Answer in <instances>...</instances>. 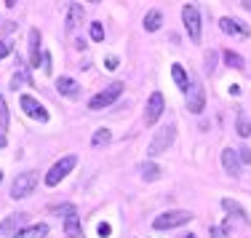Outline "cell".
<instances>
[{"instance_id": "cell-18", "label": "cell", "mask_w": 251, "mask_h": 238, "mask_svg": "<svg viewBox=\"0 0 251 238\" xmlns=\"http://www.w3.org/2000/svg\"><path fill=\"white\" fill-rule=\"evenodd\" d=\"M160 25H163V14H160L158 8L147 11V14H145V22H142V27H145L147 32H158Z\"/></svg>"}, {"instance_id": "cell-15", "label": "cell", "mask_w": 251, "mask_h": 238, "mask_svg": "<svg viewBox=\"0 0 251 238\" xmlns=\"http://www.w3.org/2000/svg\"><path fill=\"white\" fill-rule=\"evenodd\" d=\"M64 236L67 238H83V225H80L77 212L70 214V217H64Z\"/></svg>"}, {"instance_id": "cell-1", "label": "cell", "mask_w": 251, "mask_h": 238, "mask_svg": "<svg viewBox=\"0 0 251 238\" xmlns=\"http://www.w3.org/2000/svg\"><path fill=\"white\" fill-rule=\"evenodd\" d=\"M193 214L184 212V209H174V212H163L152 219V228L155 230H174V228H182V225H190Z\"/></svg>"}, {"instance_id": "cell-14", "label": "cell", "mask_w": 251, "mask_h": 238, "mask_svg": "<svg viewBox=\"0 0 251 238\" xmlns=\"http://www.w3.org/2000/svg\"><path fill=\"white\" fill-rule=\"evenodd\" d=\"M56 91L62 94V97L77 99V97H80V83L73 80V78H59L56 80Z\"/></svg>"}, {"instance_id": "cell-35", "label": "cell", "mask_w": 251, "mask_h": 238, "mask_svg": "<svg viewBox=\"0 0 251 238\" xmlns=\"http://www.w3.org/2000/svg\"><path fill=\"white\" fill-rule=\"evenodd\" d=\"M16 3H19V0H5V5H8V8H14Z\"/></svg>"}, {"instance_id": "cell-39", "label": "cell", "mask_w": 251, "mask_h": 238, "mask_svg": "<svg viewBox=\"0 0 251 238\" xmlns=\"http://www.w3.org/2000/svg\"><path fill=\"white\" fill-rule=\"evenodd\" d=\"M0 182H3V174H0Z\"/></svg>"}, {"instance_id": "cell-31", "label": "cell", "mask_w": 251, "mask_h": 238, "mask_svg": "<svg viewBox=\"0 0 251 238\" xmlns=\"http://www.w3.org/2000/svg\"><path fill=\"white\" fill-rule=\"evenodd\" d=\"M104 67L107 70H118V56H107L104 59Z\"/></svg>"}, {"instance_id": "cell-4", "label": "cell", "mask_w": 251, "mask_h": 238, "mask_svg": "<svg viewBox=\"0 0 251 238\" xmlns=\"http://www.w3.org/2000/svg\"><path fill=\"white\" fill-rule=\"evenodd\" d=\"M184 97H187V110L193 115H201L203 107H206V91H203V83L198 78H190V86L184 91Z\"/></svg>"}, {"instance_id": "cell-27", "label": "cell", "mask_w": 251, "mask_h": 238, "mask_svg": "<svg viewBox=\"0 0 251 238\" xmlns=\"http://www.w3.org/2000/svg\"><path fill=\"white\" fill-rule=\"evenodd\" d=\"M238 158H241V163H251V150L249 147H241V150H238Z\"/></svg>"}, {"instance_id": "cell-22", "label": "cell", "mask_w": 251, "mask_h": 238, "mask_svg": "<svg viewBox=\"0 0 251 238\" xmlns=\"http://www.w3.org/2000/svg\"><path fill=\"white\" fill-rule=\"evenodd\" d=\"M222 56H225V64H227V67H232V70H243V67H246V62H243V56L238 51L227 49V51H222Z\"/></svg>"}, {"instance_id": "cell-33", "label": "cell", "mask_w": 251, "mask_h": 238, "mask_svg": "<svg viewBox=\"0 0 251 238\" xmlns=\"http://www.w3.org/2000/svg\"><path fill=\"white\" fill-rule=\"evenodd\" d=\"M110 233H112V228H110L107 222H101V225H99V236H101V238H107Z\"/></svg>"}, {"instance_id": "cell-37", "label": "cell", "mask_w": 251, "mask_h": 238, "mask_svg": "<svg viewBox=\"0 0 251 238\" xmlns=\"http://www.w3.org/2000/svg\"><path fill=\"white\" fill-rule=\"evenodd\" d=\"M243 8H246V11H251V0H243Z\"/></svg>"}, {"instance_id": "cell-8", "label": "cell", "mask_w": 251, "mask_h": 238, "mask_svg": "<svg viewBox=\"0 0 251 238\" xmlns=\"http://www.w3.org/2000/svg\"><path fill=\"white\" fill-rule=\"evenodd\" d=\"M19 105H22V110H25L29 118H35V121H40V123L49 121V112H46V107L40 105L35 97H29V94H22V97H19Z\"/></svg>"}, {"instance_id": "cell-21", "label": "cell", "mask_w": 251, "mask_h": 238, "mask_svg": "<svg viewBox=\"0 0 251 238\" xmlns=\"http://www.w3.org/2000/svg\"><path fill=\"white\" fill-rule=\"evenodd\" d=\"M171 78H174V83L182 91H187V86H190V78H187V73H184V67L182 64H171Z\"/></svg>"}, {"instance_id": "cell-2", "label": "cell", "mask_w": 251, "mask_h": 238, "mask_svg": "<svg viewBox=\"0 0 251 238\" xmlns=\"http://www.w3.org/2000/svg\"><path fill=\"white\" fill-rule=\"evenodd\" d=\"M174 136H176V126H174V123H169V126H163L160 132H155L150 147H147V156H150V158L163 156V153L174 145Z\"/></svg>"}, {"instance_id": "cell-11", "label": "cell", "mask_w": 251, "mask_h": 238, "mask_svg": "<svg viewBox=\"0 0 251 238\" xmlns=\"http://www.w3.org/2000/svg\"><path fill=\"white\" fill-rule=\"evenodd\" d=\"M222 166H225V171L232 177V180H238V177H241V158H238V150L225 147L222 150Z\"/></svg>"}, {"instance_id": "cell-26", "label": "cell", "mask_w": 251, "mask_h": 238, "mask_svg": "<svg viewBox=\"0 0 251 238\" xmlns=\"http://www.w3.org/2000/svg\"><path fill=\"white\" fill-rule=\"evenodd\" d=\"M91 38L97 40V43H99V40H104V27H101V22H94V25H91Z\"/></svg>"}, {"instance_id": "cell-5", "label": "cell", "mask_w": 251, "mask_h": 238, "mask_svg": "<svg viewBox=\"0 0 251 238\" xmlns=\"http://www.w3.org/2000/svg\"><path fill=\"white\" fill-rule=\"evenodd\" d=\"M182 25L187 29L190 40H193V43H201V11L195 8L193 3H187L182 8Z\"/></svg>"}, {"instance_id": "cell-10", "label": "cell", "mask_w": 251, "mask_h": 238, "mask_svg": "<svg viewBox=\"0 0 251 238\" xmlns=\"http://www.w3.org/2000/svg\"><path fill=\"white\" fill-rule=\"evenodd\" d=\"M219 27H222V32L232 35V38H249L251 35L249 25H243L241 19H232V16H222V19H219Z\"/></svg>"}, {"instance_id": "cell-9", "label": "cell", "mask_w": 251, "mask_h": 238, "mask_svg": "<svg viewBox=\"0 0 251 238\" xmlns=\"http://www.w3.org/2000/svg\"><path fill=\"white\" fill-rule=\"evenodd\" d=\"M163 110H166V99H163V94H160V91L150 94V102H147V110H145V123H147V126L158 123V118L163 115Z\"/></svg>"}, {"instance_id": "cell-29", "label": "cell", "mask_w": 251, "mask_h": 238, "mask_svg": "<svg viewBox=\"0 0 251 238\" xmlns=\"http://www.w3.org/2000/svg\"><path fill=\"white\" fill-rule=\"evenodd\" d=\"M208 233H211V238H230L222 228H217V225H214V228H208Z\"/></svg>"}, {"instance_id": "cell-7", "label": "cell", "mask_w": 251, "mask_h": 238, "mask_svg": "<svg viewBox=\"0 0 251 238\" xmlns=\"http://www.w3.org/2000/svg\"><path fill=\"white\" fill-rule=\"evenodd\" d=\"M35 185H38V174H35V171H25V174H19L14 180V185H11V198H14V201L27 198V195L35 190Z\"/></svg>"}, {"instance_id": "cell-28", "label": "cell", "mask_w": 251, "mask_h": 238, "mask_svg": "<svg viewBox=\"0 0 251 238\" xmlns=\"http://www.w3.org/2000/svg\"><path fill=\"white\" fill-rule=\"evenodd\" d=\"M214 64H217V51H208L206 53V70H214Z\"/></svg>"}, {"instance_id": "cell-34", "label": "cell", "mask_w": 251, "mask_h": 238, "mask_svg": "<svg viewBox=\"0 0 251 238\" xmlns=\"http://www.w3.org/2000/svg\"><path fill=\"white\" fill-rule=\"evenodd\" d=\"M43 70H46V73H51V56H49V51L43 53Z\"/></svg>"}, {"instance_id": "cell-23", "label": "cell", "mask_w": 251, "mask_h": 238, "mask_svg": "<svg viewBox=\"0 0 251 238\" xmlns=\"http://www.w3.org/2000/svg\"><path fill=\"white\" fill-rule=\"evenodd\" d=\"M110 142H112V134H110V129H99V132L94 134L91 145H94V147H101V145H110Z\"/></svg>"}, {"instance_id": "cell-19", "label": "cell", "mask_w": 251, "mask_h": 238, "mask_svg": "<svg viewBox=\"0 0 251 238\" xmlns=\"http://www.w3.org/2000/svg\"><path fill=\"white\" fill-rule=\"evenodd\" d=\"M49 236V225H29V228H22L14 238H46Z\"/></svg>"}, {"instance_id": "cell-24", "label": "cell", "mask_w": 251, "mask_h": 238, "mask_svg": "<svg viewBox=\"0 0 251 238\" xmlns=\"http://www.w3.org/2000/svg\"><path fill=\"white\" fill-rule=\"evenodd\" d=\"M238 134L246 139V136H251V121L246 118V112H238Z\"/></svg>"}, {"instance_id": "cell-13", "label": "cell", "mask_w": 251, "mask_h": 238, "mask_svg": "<svg viewBox=\"0 0 251 238\" xmlns=\"http://www.w3.org/2000/svg\"><path fill=\"white\" fill-rule=\"evenodd\" d=\"M25 222H27V214H8V219L0 225V236H16Z\"/></svg>"}, {"instance_id": "cell-32", "label": "cell", "mask_w": 251, "mask_h": 238, "mask_svg": "<svg viewBox=\"0 0 251 238\" xmlns=\"http://www.w3.org/2000/svg\"><path fill=\"white\" fill-rule=\"evenodd\" d=\"M8 53H11V43L0 40V59H3V56H8Z\"/></svg>"}, {"instance_id": "cell-16", "label": "cell", "mask_w": 251, "mask_h": 238, "mask_svg": "<svg viewBox=\"0 0 251 238\" xmlns=\"http://www.w3.org/2000/svg\"><path fill=\"white\" fill-rule=\"evenodd\" d=\"M29 59L32 67H40V29H29Z\"/></svg>"}, {"instance_id": "cell-12", "label": "cell", "mask_w": 251, "mask_h": 238, "mask_svg": "<svg viewBox=\"0 0 251 238\" xmlns=\"http://www.w3.org/2000/svg\"><path fill=\"white\" fill-rule=\"evenodd\" d=\"M80 25H83V5L80 3H70L67 19H64V29H67V32H75Z\"/></svg>"}, {"instance_id": "cell-38", "label": "cell", "mask_w": 251, "mask_h": 238, "mask_svg": "<svg viewBox=\"0 0 251 238\" xmlns=\"http://www.w3.org/2000/svg\"><path fill=\"white\" fill-rule=\"evenodd\" d=\"M0 147H5V136L3 134H0Z\"/></svg>"}, {"instance_id": "cell-3", "label": "cell", "mask_w": 251, "mask_h": 238, "mask_svg": "<svg viewBox=\"0 0 251 238\" xmlns=\"http://www.w3.org/2000/svg\"><path fill=\"white\" fill-rule=\"evenodd\" d=\"M121 94H123V83H121V80L110 83L107 88H101L99 94H94V97H91V102H88V110H104V107H110L118 97H121Z\"/></svg>"}, {"instance_id": "cell-20", "label": "cell", "mask_w": 251, "mask_h": 238, "mask_svg": "<svg viewBox=\"0 0 251 238\" xmlns=\"http://www.w3.org/2000/svg\"><path fill=\"white\" fill-rule=\"evenodd\" d=\"M222 209L225 212H230V214H235V217H241V222L243 225H249L251 219H249V214H246V209H243L238 201H232V198H222Z\"/></svg>"}, {"instance_id": "cell-17", "label": "cell", "mask_w": 251, "mask_h": 238, "mask_svg": "<svg viewBox=\"0 0 251 238\" xmlns=\"http://www.w3.org/2000/svg\"><path fill=\"white\" fill-rule=\"evenodd\" d=\"M139 174H142V180L145 182H155V180H160V166L158 163H152V160H145V163H139Z\"/></svg>"}, {"instance_id": "cell-25", "label": "cell", "mask_w": 251, "mask_h": 238, "mask_svg": "<svg viewBox=\"0 0 251 238\" xmlns=\"http://www.w3.org/2000/svg\"><path fill=\"white\" fill-rule=\"evenodd\" d=\"M8 129V107H5L3 97H0V132H5Z\"/></svg>"}, {"instance_id": "cell-36", "label": "cell", "mask_w": 251, "mask_h": 238, "mask_svg": "<svg viewBox=\"0 0 251 238\" xmlns=\"http://www.w3.org/2000/svg\"><path fill=\"white\" fill-rule=\"evenodd\" d=\"M179 238H198V236H195V233H182Z\"/></svg>"}, {"instance_id": "cell-30", "label": "cell", "mask_w": 251, "mask_h": 238, "mask_svg": "<svg viewBox=\"0 0 251 238\" xmlns=\"http://www.w3.org/2000/svg\"><path fill=\"white\" fill-rule=\"evenodd\" d=\"M53 214H67V217H70V214H75V206H56V209H53Z\"/></svg>"}, {"instance_id": "cell-6", "label": "cell", "mask_w": 251, "mask_h": 238, "mask_svg": "<svg viewBox=\"0 0 251 238\" xmlns=\"http://www.w3.org/2000/svg\"><path fill=\"white\" fill-rule=\"evenodd\" d=\"M75 163H77V158H75V156H64L62 160H56V163L51 166V171L46 174V185H49V187H56L59 182H62L64 177H67L70 171L75 169Z\"/></svg>"}]
</instances>
